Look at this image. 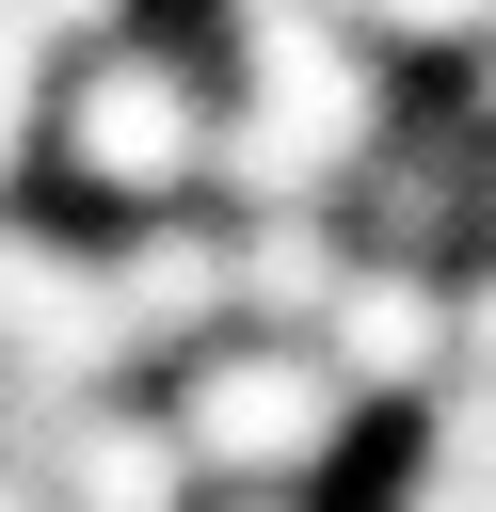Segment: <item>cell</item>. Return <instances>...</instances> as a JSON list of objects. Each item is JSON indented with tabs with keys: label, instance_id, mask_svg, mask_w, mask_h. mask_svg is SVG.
I'll return each mask as SVG.
<instances>
[{
	"label": "cell",
	"instance_id": "6da1fadb",
	"mask_svg": "<svg viewBox=\"0 0 496 512\" xmlns=\"http://www.w3.org/2000/svg\"><path fill=\"white\" fill-rule=\"evenodd\" d=\"M48 160L112 208V224H144V208H192L208 176H224V64H192L176 32H96V48H64V96H48Z\"/></svg>",
	"mask_w": 496,
	"mask_h": 512
},
{
	"label": "cell",
	"instance_id": "7a4b0ae2",
	"mask_svg": "<svg viewBox=\"0 0 496 512\" xmlns=\"http://www.w3.org/2000/svg\"><path fill=\"white\" fill-rule=\"evenodd\" d=\"M176 432H192V464H208V480L288 496V480H320V464H336L352 384H336V352H320V336L224 320L208 352H176Z\"/></svg>",
	"mask_w": 496,
	"mask_h": 512
},
{
	"label": "cell",
	"instance_id": "3957f363",
	"mask_svg": "<svg viewBox=\"0 0 496 512\" xmlns=\"http://www.w3.org/2000/svg\"><path fill=\"white\" fill-rule=\"evenodd\" d=\"M128 368V320H112V256H80V240H48V224H16L0 208V416L16 432H48L64 400H96Z\"/></svg>",
	"mask_w": 496,
	"mask_h": 512
},
{
	"label": "cell",
	"instance_id": "277c9868",
	"mask_svg": "<svg viewBox=\"0 0 496 512\" xmlns=\"http://www.w3.org/2000/svg\"><path fill=\"white\" fill-rule=\"evenodd\" d=\"M320 352H336V384L352 400H432L448 368H464V288H448V256H352V288L320 304Z\"/></svg>",
	"mask_w": 496,
	"mask_h": 512
},
{
	"label": "cell",
	"instance_id": "5b68a950",
	"mask_svg": "<svg viewBox=\"0 0 496 512\" xmlns=\"http://www.w3.org/2000/svg\"><path fill=\"white\" fill-rule=\"evenodd\" d=\"M32 480H48V512H192V432L176 416H144V400H64L48 432H32Z\"/></svg>",
	"mask_w": 496,
	"mask_h": 512
},
{
	"label": "cell",
	"instance_id": "8992f818",
	"mask_svg": "<svg viewBox=\"0 0 496 512\" xmlns=\"http://www.w3.org/2000/svg\"><path fill=\"white\" fill-rule=\"evenodd\" d=\"M112 320H128V352H208V336L240 320V224L144 208V224L112 240Z\"/></svg>",
	"mask_w": 496,
	"mask_h": 512
},
{
	"label": "cell",
	"instance_id": "52a82bcc",
	"mask_svg": "<svg viewBox=\"0 0 496 512\" xmlns=\"http://www.w3.org/2000/svg\"><path fill=\"white\" fill-rule=\"evenodd\" d=\"M464 384H496V256L464 272Z\"/></svg>",
	"mask_w": 496,
	"mask_h": 512
},
{
	"label": "cell",
	"instance_id": "ba28073f",
	"mask_svg": "<svg viewBox=\"0 0 496 512\" xmlns=\"http://www.w3.org/2000/svg\"><path fill=\"white\" fill-rule=\"evenodd\" d=\"M0 512H48V480H32V448L0 432Z\"/></svg>",
	"mask_w": 496,
	"mask_h": 512
},
{
	"label": "cell",
	"instance_id": "9c48e42d",
	"mask_svg": "<svg viewBox=\"0 0 496 512\" xmlns=\"http://www.w3.org/2000/svg\"><path fill=\"white\" fill-rule=\"evenodd\" d=\"M256 512H272V496H256Z\"/></svg>",
	"mask_w": 496,
	"mask_h": 512
}]
</instances>
